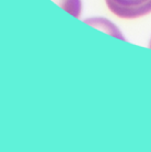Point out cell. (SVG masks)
Returning a JSON list of instances; mask_svg holds the SVG:
<instances>
[{
	"label": "cell",
	"mask_w": 151,
	"mask_h": 152,
	"mask_svg": "<svg viewBox=\"0 0 151 152\" xmlns=\"http://www.w3.org/2000/svg\"><path fill=\"white\" fill-rule=\"evenodd\" d=\"M112 13L122 19H137L151 13V0H105Z\"/></svg>",
	"instance_id": "obj_1"
},
{
	"label": "cell",
	"mask_w": 151,
	"mask_h": 152,
	"mask_svg": "<svg viewBox=\"0 0 151 152\" xmlns=\"http://www.w3.org/2000/svg\"><path fill=\"white\" fill-rule=\"evenodd\" d=\"M59 7L67 11L68 13L76 18H79L82 11V2L81 0H53Z\"/></svg>",
	"instance_id": "obj_2"
},
{
	"label": "cell",
	"mask_w": 151,
	"mask_h": 152,
	"mask_svg": "<svg viewBox=\"0 0 151 152\" xmlns=\"http://www.w3.org/2000/svg\"><path fill=\"white\" fill-rule=\"evenodd\" d=\"M149 47L151 48V41H150V44H149Z\"/></svg>",
	"instance_id": "obj_3"
}]
</instances>
